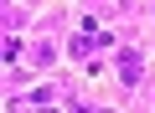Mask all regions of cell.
Masks as SVG:
<instances>
[{
  "mask_svg": "<svg viewBox=\"0 0 155 113\" xmlns=\"http://www.w3.org/2000/svg\"><path fill=\"white\" fill-rule=\"evenodd\" d=\"M104 113H114V108H104Z\"/></svg>",
  "mask_w": 155,
  "mask_h": 113,
  "instance_id": "obj_2",
  "label": "cell"
},
{
  "mask_svg": "<svg viewBox=\"0 0 155 113\" xmlns=\"http://www.w3.org/2000/svg\"><path fill=\"white\" fill-rule=\"evenodd\" d=\"M140 72H145L140 52H119V77H124V82H140Z\"/></svg>",
  "mask_w": 155,
  "mask_h": 113,
  "instance_id": "obj_1",
  "label": "cell"
}]
</instances>
